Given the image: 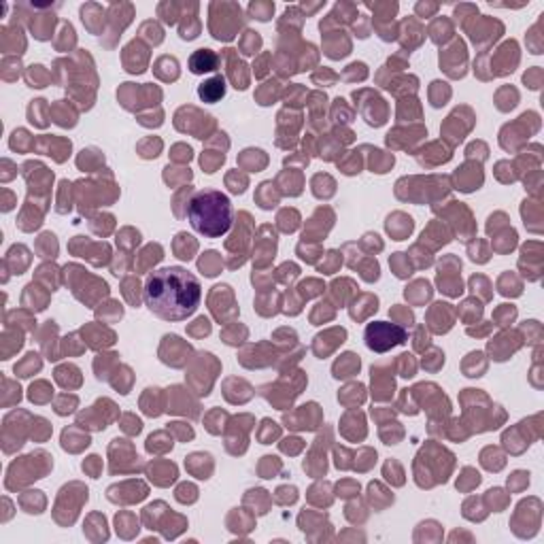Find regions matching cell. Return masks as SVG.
Masks as SVG:
<instances>
[{
    "instance_id": "cell-1",
    "label": "cell",
    "mask_w": 544,
    "mask_h": 544,
    "mask_svg": "<svg viewBox=\"0 0 544 544\" xmlns=\"http://www.w3.org/2000/svg\"><path fill=\"white\" fill-rule=\"evenodd\" d=\"M203 300V285L181 266L153 270L145 281V304L166 321H183L196 312Z\"/></svg>"
},
{
    "instance_id": "cell-2",
    "label": "cell",
    "mask_w": 544,
    "mask_h": 544,
    "mask_svg": "<svg viewBox=\"0 0 544 544\" xmlns=\"http://www.w3.org/2000/svg\"><path fill=\"white\" fill-rule=\"evenodd\" d=\"M232 203L219 189H200L187 205V219L191 227L205 238H221L232 225Z\"/></svg>"
},
{
    "instance_id": "cell-3",
    "label": "cell",
    "mask_w": 544,
    "mask_h": 544,
    "mask_svg": "<svg viewBox=\"0 0 544 544\" xmlns=\"http://www.w3.org/2000/svg\"><path fill=\"white\" fill-rule=\"evenodd\" d=\"M366 345L370 351H377V353H385L389 351L391 347H397L406 342L409 334L402 326H395V323H387V321H372L366 326Z\"/></svg>"
},
{
    "instance_id": "cell-4",
    "label": "cell",
    "mask_w": 544,
    "mask_h": 544,
    "mask_svg": "<svg viewBox=\"0 0 544 544\" xmlns=\"http://www.w3.org/2000/svg\"><path fill=\"white\" fill-rule=\"evenodd\" d=\"M219 66V55L213 49H198L191 53L189 58V71L194 75H205V73H213Z\"/></svg>"
},
{
    "instance_id": "cell-5",
    "label": "cell",
    "mask_w": 544,
    "mask_h": 544,
    "mask_svg": "<svg viewBox=\"0 0 544 544\" xmlns=\"http://www.w3.org/2000/svg\"><path fill=\"white\" fill-rule=\"evenodd\" d=\"M223 94H225V79L221 75L200 83L198 88V96L203 102H217L219 98H223Z\"/></svg>"
},
{
    "instance_id": "cell-6",
    "label": "cell",
    "mask_w": 544,
    "mask_h": 544,
    "mask_svg": "<svg viewBox=\"0 0 544 544\" xmlns=\"http://www.w3.org/2000/svg\"><path fill=\"white\" fill-rule=\"evenodd\" d=\"M249 11H251V15H255L257 19H262V21H266V19H270L272 17V11H274V5H260V3H253L251 7H249Z\"/></svg>"
},
{
    "instance_id": "cell-7",
    "label": "cell",
    "mask_w": 544,
    "mask_h": 544,
    "mask_svg": "<svg viewBox=\"0 0 544 544\" xmlns=\"http://www.w3.org/2000/svg\"><path fill=\"white\" fill-rule=\"evenodd\" d=\"M262 45V39L257 32H247V41L243 43V51L245 53H255V49Z\"/></svg>"
},
{
    "instance_id": "cell-8",
    "label": "cell",
    "mask_w": 544,
    "mask_h": 544,
    "mask_svg": "<svg viewBox=\"0 0 544 544\" xmlns=\"http://www.w3.org/2000/svg\"><path fill=\"white\" fill-rule=\"evenodd\" d=\"M32 71L37 73V77H41V73H43V66H39V64H37V66H32ZM32 88H45V85H43L41 81H35V83H32Z\"/></svg>"
}]
</instances>
